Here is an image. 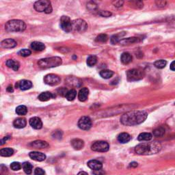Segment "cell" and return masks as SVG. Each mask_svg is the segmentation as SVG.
<instances>
[{
	"mask_svg": "<svg viewBox=\"0 0 175 175\" xmlns=\"http://www.w3.org/2000/svg\"><path fill=\"white\" fill-rule=\"evenodd\" d=\"M89 95V90L87 88H82L78 93V99L80 101L84 102L88 99Z\"/></svg>",
	"mask_w": 175,
	"mask_h": 175,
	"instance_id": "17",
	"label": "cell"
},
{
	"mask_svg": "<svg viewBox=\"0 0 175 175\" xmlns=\"http://www.w3.org/2000/svg\"><path fill=\"white\" fill-rule=\"evenodd\" d=\"M108 39V36L107 35L105 34H99L97 38H96L95 41L96 42H99V43H105L106 41H107Z\"/></svg>",
	"mask_w": 175,
	"mask_h": 175,
	"instance_id": "38",
	"label": "cell"
},
{
	"mask_svg": "<svg viewBox=\"0 0 175 175\" xmlns=\"http://www.w3.org/2000/svg\"><path fill=\"white\" fill-rule=\"evenodd\" d=\"M161 149V146L157 142H143L136 146L135 148V152L138 155H149L159 153Z\"/></svg>",
	"mask_w": 175,
	"mask_h": 175,
	"instance_id": "2",
	"label": "cell"
},
{
	"mask_svg": "<svg viewBox=\"0 0 175 175\" xmlns=\"http://www.w3.org/2000/svg\"><path fill=\"white\" fill-rule=\"evenodd\" d=\"M148 114L145 111L133 110L126 112L120 118V122L126 126H135L145 121Z\"/></svg>",
	"mask_w": 175,
	"mask_h": 175,
	"instance_id": "1",
	"label": "cell"
},
{
	"mask_svg": "<svg viewBox=\"0 0 175 175\" xmlns=\"http://www.w3.org/2000/svg\"><path fill=\"white\" fill-rule=\"evenodd\" d=\"M78 175H88V173H86V172H83L82 171V172H79Z\"/></svg>",
	"mask_w": 175,
	"mask_h": 175,
	"instance_id": "53",
	"label": "cell"
},
{
	"mask_svg": "<svg viewBox=\"0 0 175 175\" xmlns=\"http://www.w3.org/2000/svg\"><path fill=\"white\" fill-rule=\"evenodd\" d=\"M32 87V82L29 80H23L20 81L16 84V88H19L21 90H27L30 89Z\"/></svg>",
	"mask_w": 175,
	"mask_h": 175,
	"instance_id": "12",
	"label": "cell"
},
{
	"mask_svg": "<svg viewBox=\"0 0 175 175\" xmlns=\"http://www.w3.org/2000/svg\"><path fill=\"white\" fill-rule=\"evenodd\" d=\"M166 64H167V62L164 60H157V61H156L155 63H154V65H155V67L157 68H159V69L165 68Z\"/></svg>",
	"mask_w": 175,
	"mask_h": 175,
	"instance_id": "36",
	"label": "cell"
},
{
	"mask_svg": "<svg viewBox=\"0 0 175 175\" xmlns=\"http://www.w3.org/2000/svg\"><path fill=\"white\" fill-rule=\"evenodd\" d=\"M76 95H77V91L75 89H71L67 92L65 97L68 101H73V100L75 99Z\"/></svg>",
	"mask_w": 175,
	"mask_h": 175,
	"instance_id": "30",
	"label": "cell"
},
{
	"mask_svg": "<svg viewBox=\"0 0 175 175\" xmlns=\"http://www.w3.org/2000/svg\"><path fill=\"white\" fill-rule=\"evenodd\" d=\"M27 121L24 118H18L14 120L13 126L16 129H23L26 126Z\"/></svg>",
	"mask_w": 175,
	"mask_h": 175,
	"instance_id": "19",
	"label": "cell"
},
{
	"mask_svg": "<svg viewBox=\"0 0 175 175\" xmlns=\"http://www.w3.org/2000/svg\"><path fill=\"white\" fill-rule=\"evenodd\" d=\"M60 27L66 32H70L73 30L72 21L68 16H62L60 18Z\"/></svg>",
	"mask_w": 175,
	"mask_h": 175,
	"instance_id": "9",
	"label": "cell"
},
{
	"mask_svg": "<svg viewBox=\"0 0 175 175\" xmlns=\"http://www.w3.org/2000/svg\"><path fill=\"white\" fill-rule=\"evenodd\" d=\"M131 139V136L127 133H121L118 135V140L122 144L127 143Z\"/></svg>",
	"mask_w": 175,
	"mask_h": 175,
	"instance_id": "22",
	"label": "cell"
},
{
	"mask_svg": "<svg viewBox=\"0 0 175 175\" xmlns=\"http://www.w3.org/2000/svg\"><path fill=\"white\" fill-rule=\"evenodd\" d=\"M14 150L11 148H5V149H2L0 151V155L2 157H10L13 155Z\"/></svg>",
	"mask_w": 175,
	"mask_h": 175,
	"instance_id": "29",
	"label": "cell"
},
{
	"mask_svg": "<svg viewBox=\"0 0 175 175\" xmlns=\"http://www.w3.org/2000/svg\"><path fill=\"white\" fill-rule=\"evenodd\" d=\"M34 175H45V171L42 168H37L34 171Z\"/></svg>",
	"mask_w": 175,
	"mask_h": 175,
	"instance_id": "44",
	"label": "cell"
},
{
	"mask_svg": "<svg viewBox=\"0 0 175 175\" xmlns=\"http://www.w3.org/2000/svg\"><path fill=\"white\" fill-rule=\"evenodd\" d=\"M60 90V95H61L62 96H65L66 97V93H67V90H66V88H61V89H60L59 90Z\"/></svg>",
	"mask_w": 175,
	"mask_h": 175,
	"instance_id": "48",
	"label": "cell"
},
{
	"mask_svg": "<svg viewBox=\"0 0 175 175\" xmlns=\"http://www.w3.org/2000/svg\"><path fill=\"white\" fill-rule=\"evenodd\" d=\"M138 41H139V39L136 38V37H131V38L122 39V40L120 41L119 43L121 44L122 45H130V44L137 43L138 42Z\"/></svg>",
	"mask_w": 175,
	"mask_h": 175,
	"instance_id": "27",
	"label": "cell"
},
{
	"mask_svg": "<svg viewBox=\"0 0 175 175\" xmlns=\"http://www.w3.org/2000/svg\"><path fill=\"white\" fill-rule=\"evenodd\" d=\"M7 91L9 92H12L14 91L13 88H12L11 85H10V86L7 88Z\"/></svg>",
	"mask_w": 175,
	"mask_h": 175,
	"instance_id": "52",
	"label": "cell"
},
{
	"mask_svg": "<svg viewBox=\"0 0 175 175\" xmlns=\"http://www.w3.org/2000/svg\"><path fill=\"white\" fill-rule=\"evenodd\" d=\"M34 9L37 12H45L46 14H50L52 12V6L51 2L48 0H41L35 2L34 5Z\"/></svg>",
	"mask_w": 175,
	"mask_h": 175,
	"instance_id": "5",
	"label": "cell"
},
{
	"mask_svg": "<svg viewBox=\"0 0 175 175\" xmlns=\"http://www.w3.org/2000/svg\"><path fill=\"white\" fill-rule=\"evenodd\" d=\"M137 166V163L136 162H131V163L129 164V167L130 168H136Z\"/></svg>",
	"mask_w": 175,
	"mask_h": 175,
	"instance_id": "51",
	"label": "cell"
},
{
	"mask_svg": "<svg viewBox=\"0 0 175 175\" xmlns=\"http://www.w3.org/2000/svg\"><path fill=\"white\" fill-rule=\"evenodd\" d=\"M86 62H87L88 66L92 67V66H94L96 64H97V58L95 55H90L89 57L88 58Z\"/></svg>",
	"mask_w": 175,
	"mask_h": 175,
	"instance_id": "35",
	"label": "cell"
},
{
	"mask_svg": "<svg viewBox=\"0 0 175 175\" xmlns=\"http://www.w3.org/2000/svg\"><path fill=\"white\" fill-rule=\"evenodd\" d=\"M170 69L173 71H175V60L170 64Z\"/></svg>",
	"mask_w": 175,
	"mask_h": 175,
	"instance_id": "50",
	"label": "cell"
},
{
	"mask_svg": "<svg viewBox=\"0 0 175 175\" xmlns=\"http://www.w3.org/2000/svg\"><path fill=\"white\" fill-rule=\"evenodd\" d=\"M78 127L82 130H89L92 127V120L88 116H83L79 120Z\"/></svg>",
	"mask_w": 175,
	"mask_h": 175,
	"instance_id": "11",
	"label": "cell"
},
{
	"mask_svg": "<svg viewBox=\"0 0 175 175\" xmlns=\"http://www.w3.org/2000/svg\"><path fill=\"white\" fill-rule=\"evenodd\" d=\"M124 35H125V33L124 32H121L118 34L114 35V36H112L111 39H110V42H111L112 45H115L116 43H119L120 41L122 40L121 38L122 36H124Z\"/></svg>",
	"mask_w": 175,
	"mask_h": 175,
	"instance_id": "26",
	"label": "cell"
},
{
	"mask_svg": "<svg viewBox=\"0 0 175 175\" xmlns=\"http://www.w3.org/2000/svg\"><path fill=\"white\" fill-rule=\"evenodd\" d=\"M87 165L88 167L92 169V170H100L102 169V167H103V164L101 161H99V160H90L88 162Z\"/></svg>",
	"mask_w": 175,
	"mask_h": 175,
	"instance_id": "16",
	"label": "cell"
},
{
	"mask_svg": "<svg viewBox=\"0 0 175 175\" xmlns=\"http://www.w3.org/2000/svg\"><path fill=\"white\" fill-rule=\"evenodd\" d=\"M99 14L101 16H105V17H109L112 15V13L107 10H104V11H101L99 12Z\"/></svg>",
	"mask_w": 175,
	"mask_h": 175,
	"instance_id": "43",
	"label": "cell"
},
{
	"mask_svg": "<svg viewBox=\"0 0 175 175\" xmlns=\"http://www.w3.org/2000/svg\"><path fill=\"white\" fill-rule=\"evenodd\" d=\"M26 29V24L23 21L13 19L8 21L5 25V30L9 32H23Z\"/></svg>",
	"mask_w": 175,
	"mask_h": 175,
	"instance_id": "3",
	"label": "cell"
},
{
	"mask_svg": "<svg viewBox=\"0 0 175 175\" xmlns=\"http://www.w3.org/2000/svg\"><path fill=\"white\" fill-rule=\"evenodd\" d=\"M60 78L57 75L49 74L44 78V82L49 86H57L60 83Z\"/></svg>",
	"mask_w": 175,
	"mask_h": 175,
	"instance_id": "10",
	"label": "cell"
},
{
	"mask_svg": "<svg viewBox=\"0 0 175 175\" xmlns=\"http://www.w3.org/2000/svg\"><path fill=\"white\" fill-rule=\"evenodd\" d=\"M55 97V95H53V93L49 92H42L38 96V99L41 101H47Z\"/></svg>",
	"mask_w": 175,
	"mask_h": 175,
	"instance_id": "21",
	"label": "cell"
},
{
	"mask_svg": "<svg viewBox=\"0 0 175 175\" xmlns=\"http://www.w3.org/2000/svg\"><path fill=\"white\" fill-rule=\"evenodd\" d=\"M30 146L35 149H45L49 147V144L47 142L43 140H36L31 142Z\"/></svg>",
	"mask_w": 175,
	"mask_h": 175,
	"instance_id": "20",
	"label": "cell"
},
{
	"mask_svg": "<svg viewBox=\"0 0 175 175\" xmlns=\"http://www.w3.org/2000/svg\"><path fill=\"white\" fill-rule=\"evenodd\" d=\"M8 139H10V136H6V137H4V139H1V144H1V145H3V144H4V143H5V142H6L8 140Z\"/></svg>",
	"mask_w": 175,
	"mask_h": 175,
	"instance_id": "49",
	"label": "cell"
},
{
	"mask_svg": "<svg viewBox=\"0 0 175 175\" xmlns=\"http://www.w3.org/2000/svg\"><path fill=\"white\" fill-rule=\"evenodd\" d=\"M174 104H175V103H174Z\"/></svg>",
	"mask_w": 175,
	"mask_h": 175,
	"instance_id": "54",
	"label": "cell"
},
{
	"mask_svg": "<svg viewBox=\"0 0 175 175\" xmlns=\"http://www.w3.org/2000/svg\"><path fill=\"white\" fill-rule=\"evenodd\" d=\"M92 174L94 175H104L105 174V172L102 169H100L97 170H93Z\"/></svg>",
	"mask_w": 175,
	"mask_h": 175,
	"instance_id": "45",
	"label": "cell"
},
{
	"mask_svg": "<svg viewBox=\"0 0 175 175\" xmlns=\"http://www.w3.org/2000/svg\"><path fill=\"white\" fill-rule=\"evenodd\" d=\"M62 60L60 57H51L41 59L38 62V65L40 68H50L53 67H57L62 64Z\"/></svg>",
	"mask_w": 175,
	"mask_h": 175,
	"instance_id": "4",
	"label": "cell"
},
{
	"mask_svg": "<svg viewBox=\"0 0 175 175\" xmlns=\"http://www.w3.org/2000/svg\"><path fill=\"white\" fill-rule=\"evenodd\" d=\"M8 173V168L4 164L0 166V175H7Z\"/></svg>",
	"mask_w": 175,
	"mask_h": 175,
	"instance_id": "41",
	"label": "cell"
},
{
	"mask_svg": "<svg viewBox=\"0 0 175 175\" xmlns=\"http://www.w3.org/2000/svg\"><path fill=\"white\" fill-rule=\"evenodd\" d=\"M30 124L34 129H41L43 127V122L40 118L33 117L30 119Z\"/></svg>",
	"mask_w": 175,
	"mask_h": 175,
	"instance_id": "13",
	"label": "cell"
},
{
	"mask_svg": "<svg viewBox=\"0 0 175 175\" xmlns=\"http://www.w3.org/2000/svg\"><path fill=\"white\" fill-rule=\"evenodd\" d=\"M165 134V129L162 127L156 128L153 131V135L155 137H162Z\"/></svg>",
	"mask_w": 175,
	"mask_h": 175,
	"instance_id": "34",
	"label": "cell"
},
{
	"mask_svg": "<svg viewBox=\"0 0 175 175\" xmlns=\"http://www.w3.org/2000/svg\"><path fill=\"white\" fill-rule=\"evenodd\" d=\"M123 4H124V1H115L113 2V4L114 5V6H116V7L117 8L121 7V6L123 5Z\"/></svg>",
	"mask_w": 175,
	"mask_h": 175,
	"instance_id": "46",
	"label": "cell"
},
{
	"mask_svg": "<svg viewBox=\"0 0 175 175\" xmlns=\"http://www.w3.org/2000/svg\"><path fill=\"white\" fill-rule=\"evenodd\" d=\"M99 74L104 79H110L114 75V72L110 70H103L99 73Z\"/></svg>",
	"mask_w": 175,
	"mask_h": 175,
	"instance_id": "32",
	"label": "cell"
},
{
	"mask_svg": "<svg viewBox=\"0 0 175 175\" xmlns=\"http://www.w3.org/2000/svg\"><path fill=\"white\" fill-rule=\"evenodd\" d=\"M127 77L128 81L129 82H136L144 78V72L138 68H133L127 72Z\"/></svg>",
	"mask_w": 175,
	"mask_h": 175,
	"instance_id": "6",
	"label": "cell"
},
{
	"mask_svg": "<svg viewBox=\"0 0 175 175\" xmlns=\"http://www.w3.org/2000/svg\"><path fill=\"white\" fill-rule=\"evenodd\" d=\"M70 144H71L73 148H74V149L75 150H80L83 149L84 147V142L82 139L79 138L72 139L71 142H70Z\"/></svg>",
	"mask_w": 175,
	"mask_h": 175,
	"instance_id": "18",
	"label": "cell"
},
{
	"mask_svg": "<svg viewBox=\"0 0 175 175\" xmlns=\"http://www.w3.org/2000/svg\"><path fill=\"white\" fill-rule=\"evenodd\" d=\"M73 30L79 32H84L87 30L88 24L84 20L78 18L72 21Z\"/></svg>",
	"mask_w": 175,
	"mask_h": 175,
	"instance_id": "8",
	"label": "cell"
},
{
	"mask_svg": "<svg viewBox=\"0 0 175 175\" xmlns=\"http://www.w3.org/2000/svg\"><path fill=\"white\" fill-rule=\"evenodd\" d=\"M22 166L24 172H26L27 174H30L32 172L33 166L30 163H29V162H24V163L23 164Z\"/></svg>",
	"mask_w": 175,
	"mask_h": 175,
	"instance_id": "33",
	"label": "cell"
},
{
	"mask_svg": "<svg viewBox=\"0 0 175 175\" xmlns=\"http://www.w3.org/2000/svg\"><path fill=\"white\" fill-rule=\"evenodd\" d=\"M156 4H157V6H158V7L164 8L166 6V2L163 1H156Z\"/></svg>",
	"mask_w": 175,
	"mask_h": 175,
	"instance_id": "47",
	"label": "cell"
},
{
	"mask_svg": "<svg viewBox=\"0 0 175 175\" xmlns=\"http://www.w3.org/2000/svg\"><path fill=\"white\" fill-rule=\"evenodd\" d=\"M6 65H7L8 67L14 70V71H17L20 66L19 63L18 62L14 61L13 60H8L6 61Z\"/></svg>",
	"mask_w": 175,
	"mask_h": 175,
	"instance_id": "24",
	"label": "cell"
},
{
	"mask_svg": "<svg viewBox=\"0 0 175 175\" xmlns=\"http://www.w3.org/2000/svg\"><path fill=\"white\" fill-rule=\"evenodd\" d=\"M10 168L14 171H18V170H21V165L18 162H13L10 165Z\"/></svg>",
	"mask_w": 175,
	"mask_h": 175,
	"instance_id": "40",
	"label": "cell"
},
{
	"mask_svg": "<svg viewBox=\"0 0 175 175\" xmlns=\"http://www.w3.org/2000/svg\"><path fill=\"white\" fill-rule=\"evenodd\" d=\"M16 45H17V43L16 41L11 38L6 39V40L2 41L1 43V46L5 49H12V48L15 47Z\"/></svg>",
	"mask_w": 175,
	"mask_h": 175,
	"instance_id": "15",
	"label": "cell"
},
{
	"mask_svg": "<svg viewBox=\"0 0 175 175\" xmlns=\"http://www.w3.org/2000/svg\"><path fill=\"white\" fill-rule=\"evenodd\" d=\"M31 48L36 51H42L45 49V45L43 43L34 41L31 44Z\"/></svg>",
	"mask_w": 175,
	"mask_h": 175,
	"instance_id": "23",
	"label": "cell"
},
{
	"mask_svg": "<svg viewBox=\"0 0 175 175\" xmlns=\"http://www.w3.org/2000/svg\"><path fill=\"white\" fill-rule=\"evenodd\" d=\"M31 53H32V52H31L30 50L27 49L20 50L18 53V55L22 56V57H28V56L31 55Z\"/></svg>",
	"mask_w": 175,
	"mask_h": 175,
	"instance_id": "39",
	"label": "cell"
},
{
	"mask_svg": "<svg viewBox=\"0 0 175 175\" xmlns=\"http://www.w3.org/2000/svg\"><path fill=\"white\" fill-rule=\"evenodd\" d=\"M130 5L132 8H134L135 9H139V8H143V2L140 1H130Z\"/></svg>",
	"mask_w": 175,
	"mask_h": 175,
	"instance_id": "37",
	"label": "cell"
},
{
	"mask_svg": "<svg viewBox=\"0 0 175 175\" xmlns=\"http://www.w3.org/2000/svg\"><path fill=\"white\" fill-rule=\"evenodd\" d=\"M29 156H30L31 159L37 161H43L46 159V155L45 154L43 153H40V152H31V153L29 154Z\"/></svg>",
	"mask_w": 175,
	"mask_h": 175,
	"instance_id": "14",
	"label": "cell"
},
{
	"mask_svg": "<svg viewBox=\"0 0 175 175\" xmlns=\"http://www.w3.org/2000/svg\"><path fill=\"white\" fill-rule=\"evenodd\" d=\"M153 138V135L150 133H141L137 137L139 141H149Z\"/></svg>",
	"mask_w": 175,
	"mask_h": 175,
	"instance_id": "28",
	"label": "cell"
},
{
	"mask_svg": "<svg viewBox=\"0 0 175 175\" xmlns=\"http://www.w3.org/2000/svg\"><path fill=\"white\" fill-rule=\"evenodd\" d=\"M120 60H121L122 63L124 64H128L132 61V56H131L129 53L127 52H124L121 55L120 57Z\"/></svg>",
	"mask_w": 175,
	"mask_h": 175,
	"instance_id": "25",
	"label": "cell"
},
{
	"mask_svg": "<svg viewBox=\"0 0 175 175\" xmlns=\"http://www.w3.org/2000/svg\"><path fill=\"white\" fill-rule=\"evenodd\" d=\"M52 136H53L54 138L56 139H61L62 136V133L61 131H55L52 133Z\"/></svg>",
	"mask_w": 175,
	"mask_h": 175,
	"instance_id": "42",
	"label": "cell"
},
{
	"mask_svg": "<svg viewBox=\"0 0 175 175\" xmlns=\"http://www.w3.org/2000/svg\"><path fill=\"white\" fill-rule=\"evenodd\" d=\"M16 113L18 115L24 116L28 113V108L25 105H19L16 108Z\"/></svg>",
	"mask_w": 175,
	"mask_h": 175,
	"instance_id": "31",
	"label": "cell"
},
{
	"mask_svg": "<svg viewBox=\"0 0 175 175\" xmlns=\"http://www.w3.org/2000/svg\"><path fill=\"white\" fill-rule=\"evenodd\" d=\"M110 149V145L107 142L105 141H97L92 144L91 147V149L93 151L96 152H104L108 151Z\"/></svg>",
	"mask_w": 175,
	"mask_h": 175,
	"instance_id": "7",
	"label": "cell"
}]
</instances>
